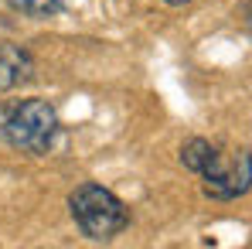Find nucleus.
Listing matches in <instances>:
<instances>
[{
  "label": "nucleus",
  "mask_w": 252,
  "mask_h": 249,
  "mask_svg": "<svg viewBox=\"0 0 252 249\" xmlns=\"http://www.w3.org/2000/svg\"><path fill=\"white\" fill-rule=\"evenodd\" d=\"M0 137L24 154H48L58 137V113L44 99L3 103L0 106Z\"/></svg>",
  "instance_id": "1"
},
{
  "label": "nucleus",
  "mask_w": 252,
  "mask_h": 249,
  "mask_svg": "<svg viewBox=\"0 0 252 249\" xmlns=\"http://www.w3.org/2000/svg\"><path fill=\"white\" fill-rule=\"evenodd\" d=\"M68 205H72V218L82 229V236L95 239V243H106V239L120 236L129 225L126 205L109 188H102V184H82V188H75V195L68 198Z\"/></svg>",
  "instance_id": "2"
},
{
  "label": "nucleus",
  "mask_w": 252,
  "mask_h": 249,
  "mask_svg": "<svg viewBox=\"0 0 252 249\" xmlns=\"http://www.w3.org/2000/svg\"><path fill=\"white\" fill-rule=\"evenodd\" d=\"M201 178L211 198H239L249 191V154L235 161H225L221 154H215V161L201 171Z\"/></svg>",
  "instance_id": "3"
},
{
  "label": "nucleus",
  "mask_w": 252,
  "mask_h": 249,
  "mask_svg": "<svg viewBox=\"0 0 252 249\" xmlns=\"http://www.w3.org/2000/svg\"><path fill=\"white\" fill-rule=\"evenodd\" d=\"M31 72H34V62L24 48L0 44V89H14V85L28 82Z\"/></svg>",
  "instance_id": "4"
},
{
  "label": "nucleus",
  "mask_w": 252,
  "mask_h": 249,
  "mask_svg": "<svg viewBox=\"0 0 252 249\" xmlns=\"http://www.w3.org/2000/svg\"><path fill=\"white\" fill-rule=\"evenodd\" d=\"M215 147H211L208 140H188L184 143V150H181V164L188 167V171H194V174H201L205 167L215 161Z\"/></svg>",
  "instance_id": "5"
},
{
  "label": "nucleus",
  "mask_w": 252,
  "mask_h": 249,
  "mask_svg": "<svg viewBox=\"0 0 252 249\" xmlns=\"http://www.w3.org/2000/svg\"><path fill=\"white\" fill-rule=\"evenodd\" d=\"M7 3L17 7L28 17H51V14H58L65 7V0H7Z\"/></svg>",
  "instance_id": "6"
},
{
  "label": "nucleus",
  "mask_w": 252,
  "mask_h": 249,
  "mask_svg": "<svg viewBox=\"0 0 252 249\" xmlns=\"http://www.w3.org/2000/svg\"><path fill=\"white\" fill-rule=\"evenodd\" d=\"M164 3H174V7H181V3H188V0H164Z\"/></svg>",
  "instance_id": "7"
}]
</instances>
